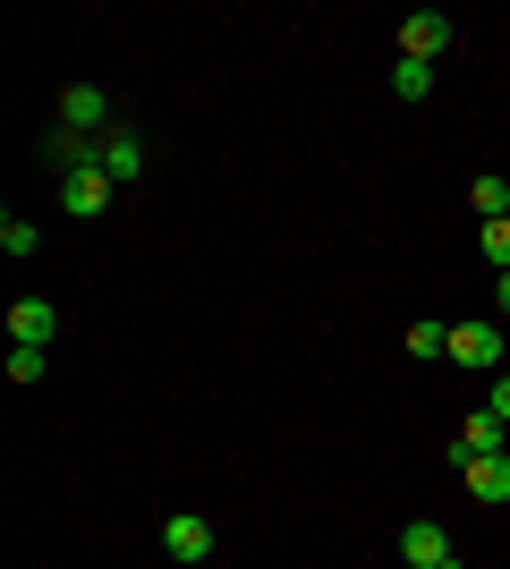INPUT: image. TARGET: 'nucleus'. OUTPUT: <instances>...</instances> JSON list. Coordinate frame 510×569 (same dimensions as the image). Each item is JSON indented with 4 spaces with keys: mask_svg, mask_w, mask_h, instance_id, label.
I'll list each match as a JSON object with an SVG mask.
<instances>
[{
    "mask_svg": "<svg viewBox=\"0 0 510 569\" xmlns=\"http://www.w3.org/2000/svg\"><path fill=\"white\" fill-rule=\"evenodd\" d=\"M51 128H77V137H111L120 128V111H111V94L102 86H60V111H51Z\"/></svg>",
    "mask_w": 510,
    "mask_h": 569,
    "instance_id": "nucleus-1",
    "label": "nucleus"
},
{
    "mask_svg": "<svg viewBox=\"0 0 510 569\" xmlns=\"http://www.w3.org/2000/svg\"><path fill=\"white\" fill-rule=\"evenodd\" d=\"M451 34H460V26L442 18V9H409V18H400V60H442Z\"/></svg>",
    "mask_w": 510,
    "mask_h": 569,
    "instance_id": "nucleus-2",
    "label": "nucleus"
},
{
    "mask_svg": "<svg viewBox=\"0 0 510 569\" xmlns=\"http://www.w3.org/2000/svg\"><path fill=\"white\" fill-rule=\"evenodd\" d=\"M60 340V307L51 298H18L9 307V349H51Z\"/></svg>",
    "mask_w": 510,
    "mask_h": 569,
    "instance_id": "nucleus-3",
    "label": "nucleus"
},
{
    "mask_svg": "<svg viewBox=\"0 0 510 569\" xmlns=\"http://www.w3.org/2000/svg\"><path fill=\"white\" fill-rule=\"evenodd\" d=\"M162 552L179 569H196V561H213V519H196V510H179V519H162Z\"/></svg>",
    "mask_w": 510,
    "mask_h": 569,
    "instance_id": "nucleus-4",
    "label": "nucleus"
},
{
    "mask_svg": "<svg viewBox=\"0 0 510 569\" xmlns=\"http://www.w3.org/2000/svg\"><path fill=\"white\" fill-rule=\"evenodd\" d=\"M111 196H120V188L102 179V162H94V170H77V179H60V204H69V221H102V213H111Z\"/></svg>",
    "mask_w": 510,
    "mask_h": 569,
    "instance_id": "nucleus-5",
    "label": "nucleus"
},
{
    "mask_svg": "<svg viewBox=\"0 0 510 569\" xmlns=\"http://www.w3.org/2000/svg\"><path fill=\"white\" fill-rule=\"evenodd\" d=\"M102 179H111V188H128V179H146V137H137V128H111V137H102Z\"/></svg>",
    "mask_w": 510,
    "mask_h": 569,
    "instance_id": "nucleus-6",
    "label": "nucleus"
},
{
    "mask_svg": "<svg viewBox=\"0 0 510 569\" xmlns=\"http://www.w3.org/2000/svg\"><path fill=\"white\" fill-rule=\"evenodd\" d=\"M502 433H510L502 417H493V408H477V417L451 433V468H468V459H493V451H502Z\"/></svg>",
    "mask_w": 510,
    "mask_h": 569,
    "instance_id": "nucleus-7",
    "label": "nucleus"
},
{
    "mask_svg": "<svg viewBox=\"0 0 510 569\" xmlns=\"http://www.w3.org/2000/svg\"><path fill=\"white\" fill-rule=\"evenodd\" d=\"M400 561H409V569H442V561H451V536H442L434 519H409V527H400Z\"/></svg>",
    "mask_w": 510,
    "mask_h": 569,
    "instance_id": "nucleus-8",
    "label": "nucleus"
},
{
    "mask_svg": "<svg viewBox=\"0 0 510 569\" xmlns=\"http://www.w3.org/2000/svg\"><path fill=\"white\" fill-rule=\"evenodd\" d=\"M43 153L60 162V179H77V170H94V162H102V144H94V137H77V128H43Z\"/></svg>",
    "mask_w": 510,
    "mask_h": 569,
    "instance_id": "nucleus-9",
    "label": "nucleus"
},
{
    "mask_svg": "<svg viewBox=\"0 0 510 569\" xmlns=\"http://www.w3.org/2000/svg\"><path fill=\"white\" fill-rule=\"evenodd\" d=\"M451 366H502V332L493 323H451Z\"/></svg>",
    "mask_w": 510,
    "mask_h": 569,
    "instance_id": "nucleus-10",
    "label": "nucleus"
},
{
    "mask_svg": "<svg viewBox=\"0 0 510 569\" xmlns=\"http://www.w3.org/2000/svg\"><path fill=\"white\" fill-rule=\"evenodd\" d=\"M468 493L477 501H510V451H493V459H468Z\"/></svg>",
    "mask_w": 510,
    "mask_h": 569,
    "instance_id": "nucleus-11",
    "label": "nucleus"
},
{
    "mask_svg": "<svg viewBox=\"0 0 510 569\" xmlns=\"http://www.w3.org/2000/svg\"><path fill=\"white\" fill-rule=\"evenodd\" d=\"M391 94L426 102V94H434V60H391Z\"/></svg>",
    "mask_w": 510,
    "mask_h": 569,
    "instance_id": "nucleus-12",
    "label": "nucleus"
},
{
    "mask_svg": "<svg viewBox=\"0 0 510 569\" xmlns=\"http://www.w3.org/2000/svg\"><path fill=\"white\" fill-rule=\"evenodd\" d=\"M468 204H477L486 221H510V179H502V170H486V179L468 188Z\"/></svg>",
    "mask_w": 510,
    "mask_h": 569,
    "instance_id": "nucleus-13",
    "label": "nucleus"
},
{
    "mask_svg": "<svg viewBox=\"0 0 510 569\" xmlns=\"http://www.w3.org/2000/svg\"><path fill=\"white\" fill-rule=\"evenodd\" d=\"M409 357H426V366L451 357V323H409Z\"/></svg>",
    "mask_w": 510,
    "mask_h": 569,
    "instance_id": "nucleus-14",
    "label": "nucleus"
},
{
    "mask_svg": "<svg viewBox=\"0 0 510 569\" xmlns=\"http://www.w3.org/2000/svg\"><path fill=\"white\" fill-rule=\"evenodd\" d=\"M34 238L43 230H34L26 213H0V256H34Z\"/></svg>",
    "mask_w": 510,
    "mask_h": 569,
    "instance_id": "nucleus-15",
    "label": "nucleus"
},
{
    "mask_svg": "<svg viewBox=\"0 0 510 569\" xmlns=\"http://www.w3.org/2000/svg\"><path fill=\"white\" fill-rule=\"evenodd\" d=\"M477 256H486L493 272H510V221H486V230H477Z\"/></svg>",
    "mask_w": 510,
    "mask_h": 569,
    "instance_id": "nucleus-16",
    "label": "nucleus"
},
{
    "mask_svg": "<svg viewBox=\"0 0 510 569\" xmlns=\"http://www.w3.org/2000/svg\"><path fill=\"white\" fill-rule=\"evenodd\" d=\"M51 375V349H9V382H43Z\"/></svg>",
    "mask_w": 510,
    "mask_h": 569,
    "instance_id": "nucleus-17",
    "label": "nucleus"
},
{
    "mask_svg": "<svg viewBox=\"0 0 510 569\" xmlns=\"http://www.w3.org/2000/svg\"><path fill=\"white\" fill-rule=\"evenodd\" d=\"M493 417H502V426H510V366H502V375H493Z\"/></svg>",
    "mask_w": 510,
    "mask_h": 569,
    "instance_id": "nucleus-18",
    "label": "nucleus"
},
{
    "mask_svg": "<svg viewBox=\"0 0 510 569\" xmlns=\"http://www.w3.org/2000/svg\"><path fill=\"white\" fill-rule=\"evenodd\" d=\"M493 298H502V315H510V272H493Z\"/></svg>",
    "mask_w": 510,
    "mask_h": 569,
    "instance_id": "nucleus-19",
    "label": "nucleus"
},
{
    "mask_svg": "<svg viewBox=\"0 0 510 569\" xmlns=\"http://www.w3.org/2000/svg\"><path fill=\"white\" fill-rule=\"evenodd\" d=\"M442 569H468V561H460V552H451V561H442Z\"/></svg>",
    "mask_w": 510,
    "mask_h": 569,
    "instance_id": "nucleus-20",
    "label": "nucleus"
}]
</instances>
